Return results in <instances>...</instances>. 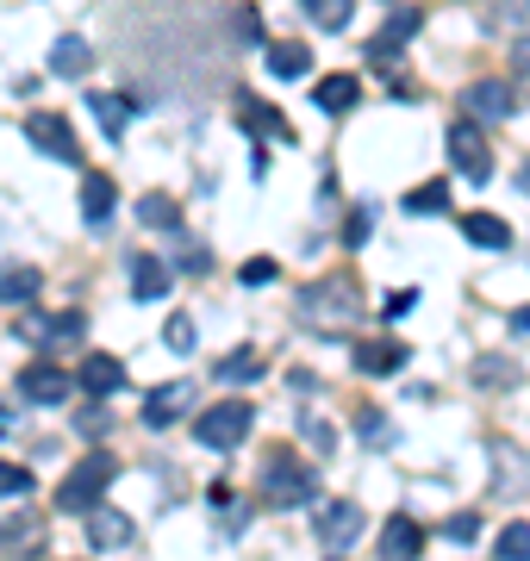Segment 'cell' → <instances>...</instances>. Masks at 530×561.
I'll return each mask as SVG.
<instances>
[{
	"instance_id": "1",
	"label": "cell",
	"mask_w": 530,
	"mask_h": 561,
	"mask_svg": "<svg viewBox=\"0 0 530 561\" xmlns=\"http://www.w3.org/2000/svg\"><path fill=\"white\" fill-rule=\"evenodd\" d=\"M113 481H119V461L94 449L88 461H76V468L62 474V486H57V505H62V512H88V505H101V493H106Z\"/></svg>"
},
{
	"instance_id": "2",
	"label": "cell",
	"mask_w": 530,
	"mask_h": 561,
	"mask_svg": "<svg viewBox=\"0 0 530 561\" xmlns=\"http://www.w3.org/2000/svg\"><path fill=\"white\" fill-rule=\"evenodd\" d=\"M356 280H344V275H331V280H319V287H307L300 294V312H307V324H319V331H337V324H349L356 319Z\"/></svg>"
},
{
	"instance_id": "3",
	"label": "cell",
	"mask_w": 530,
	"mask_h": 561,
	"mask_svg": "<svg viewBox=\"0 0 530 561\" xmlns=\"http://www.w3.org/2000/svg\"><path fill=\"white\" fill-rule=\"evenodd\" d=\"M312 493H319V481H312L307 461H293L287 449H275V456L263 461V500L268 505H307Z\"/></svg>"
},
{
	"instance_id": "4",
	"label": "cell",
	"mask_w": 530,
	"mask_h": 561,
	"mask_svg": "<svg viewBox=\"0 0 530 561\" xmlns=\"http://www.w3.org/2000/svg\"><path fill=\"white\" fill-rule=\"evenodd\" d=\"M250 424H256V412H250L244 400H224V405H212V412L194 419V437H200L206 449H238V443L250 437Z\"/></svg>"
},
{
	"instance_id": "5",
	"label": "cell",
	"mask_w": 530,
	"mask_h": 561,
	"mask_svg": "<svg viewBox=\"0 0 530 561\" xmlns=\"http://www.w3.org/2000/svg\"><path fill=\"white\" fill-rule=\"evenodd\" d=\"M462 113H469L474 125H499V119H511V113H518V88H511V81H499V76H481V81H469V88H462Z\"/></svg>"
},
{
	"instance_id": "6",
	"label": "cell",
	"mask_w": 530,
	"mask_h": 561,
	"mask_svg": "<svg viewBox=\"0 0 530 561\" xmlns=\"http://www.w3.org/2000/svg\"><path fill=\"white\" fill-rule=\"evenodd\" d=\"M449 162H456L469 181H487V175H493L487 125H474V119H456V125H449Z\"/></svg>"
},
{
	"instance_id": "7",
	"label": "cell",
	"mask_w": 530,
	"mask_h": 561,
	"mask_svg": "<svg viewBox=\"0 0 530 561\" xmlns=\"http://www.w3.org/2000/svg\"><path fill=\"white\" fill-rule=\"evenodd\" d=\"M25 138L38 144L44 157L82 162V144H76V131H69V119H62V113H32V119H25Z\"/></svg>"
},
{
	"instance_id": "8",
	"label": "cell",
	"mask_w": 530,
	"mask_h": 561,
	"mask_svg": "<svg viewBox=\"0 0 530 561\" xmlns=\"http://www.w3.org/2000/svg\"><path fill=\"white\" fill-rule=\"evenodd\" d=\"M194 412V381H169L157 393H143V424L150 431H169V424H182Z\"/></svg>"
},
{
	"instance_id": "9",
	"label": "cell",
	"mask_w": 530,
	"mask_h": 561,
	"mask_svg": "<svg viewBox=\"0 0 530 561\" xmlns=\"http://www.w3.org/2000/svg\"><path fill=\"white\" fill-rule=\"evenodd\" d=\"M418 20H425V13H412V7H393V20L381 25L375 38H368V62H388V57H400V50H406V44L418 38Z\"/></svg>"
},
{
	"instance_id": "10",
	"label": "cell",
	"mask_w": 530,
	"mask_h": 561,
	"mask_svg": "<svg viewBox=\"0 0 530 561\" xmlns=\"http://www.w3.org/2000/svg\"><path fill=\"white\" fill-rule=\"evenodd\" d=\"M125 542H131V518L119 505H88V549L101 556V549H125Z\"/></svg>"
},
{
	"instance_id": "11",
	"label": "cell",
	"mask_w": 530,
	"mask_h": 561,
	"mask_svg": "<svg viewBox=\"0 0 530 561\" xmlns=\"http://www.w3.org/2000/svg\"><path fill=\"white\" fill-rule=\"evenodd\" d=\"M406 362H412V350L400 337H362L356 343V368H362V375H400Z\"/></svg>"
},
{
	"instance_id": "12",
	"label": "cell",
	"mask_w": 530,
	"mask_h": 561,
	"mask_svg": "<svg viewBox=\"0 0 530 561\" xmlns=\"http://www.w3.org/2000/svg\"><path fill=\"white\" fill-rule=\"evenodd\" d=\"M238 125H244L250 138H275V144H293V125H281V113L268 101H256V94H244L238 101Z\"/></svg>"
},
{
	"instance_id": "13",
	"label": "cell",
	"mask_w": 530,
	"mask_h": 561,
	"mask_svg": "<svg viewBox=\"0 0 530 561\" xmlns=\"http://www.w3.org/2000/svg\"><path fill=\"white\" fill-rule=\"evenodd\" d=\"M88 69H94V44H88V38H76V32H62V38L50 44V76H62V81H82Z\"/></svg>"
},
{
	"instance_id": "14",
	"label": "cell",
	"mask_w": 530,
	"mask_h": 561,
	"mask_svg": "<svg viewBox=\"0 0 530 561\" xmlns=\"http://www.w3.org/2000/svg\"><path fill=\"white\" fill-rule=\"evenodd\" d=\"M20 393L32 405H57V400H69V375L62 368H50V362H32L20 375Z\"/></svg>"
},
{
	"instance_id": "15",
	"label": "cell",
	"mask_w": 530,
	"mask_h": 561,
	"mask_svg": "<svg viewBox=\"0 0 530 561\" xmlns=\"http://www.w3.org/2000/svg\"><path fill=\"white\" fill-rule=\"evenodd\" d=\"M356 537H362V512H356L349 500L325 505V518H319V542H325V549H349Z\"/></svg>"
},
{
	"instance_id": "16",
	"label": "cell",
	"mask_w": 530,
	"mask_h": 561,
	"mask_svg": "<svg viewBox=\"0 0 530 561\" xmlns=\"http://www.w3.org/2000/svg\"><path fill=\"white\" fill-rule=\"evenodd\" d=\"M32 343H44V350H57V343H82V312H57V319H25L20 324Z\"/></svg>"
},
{
	"instance_id": "17",
	"label": "cell",
	"mask_w": 530,
	"mask_h": 561,
	"mask_svg": "<svg viewBox=\"0 0 530 561\" xmlns=\"http://www.w3.org/2000/svg\"><path fill=\"white\" fill-rule=\"evenodd\" d=\"M263 57H268V76H281V81H300L312 69V50L300 38H275Z\"/></svg>"
},
{
	"instance_id": "18",
	"label": "cell",
	"mask_w": 530,
	"mask_h": 561,
	"mask_svg": "<svg viewBox=\"0 0 530 561\" xmlns=\"http://www.w3.org/2000/svg\"><path fill=\"white\" fill-rule=\"evenodd\" d=\"M76 381H82V393H88V400H106V393H119V387H125V368H119L113 356H88Z\"/></svg>"
},
{
	"instance_id": "19",
	"label": "cell",
	"mask_w": 530,
	"mask_h": 561,
	"mask_svg": "<svg viewBox=\"0 0 530 561\" xmlns=\"http://www.w3.org/2000/svg\"><path fill=\"white\" fill-rule=\"evenodd\" d=\"M418 549H425L418 518H393L388 530H381V556H388V561H418Z\"/></svg>"
},
{
	"instance_id": "20",
	"label": "cell",
	"mask_w": 530,
	"mask_h": 561,
	"mask_svg": "<svg viewBox=\"0 0 530 561\" xmlns=\"http://www.w3.org/2000/svg\"><path fill=\"white\" fill-rule=\"evenodd\" d=\"M113 206H119V187L106 175H88L82 181V219L88 225H113Z\"/></svg>"
},
{
	"instance_id": "21",
	"label": "cell",
	"mask_w": 530,
	"mask_h": 561,
	"mask_svg": "<svg viewBox=\"0 0 530 561\" xmlns=\"http://www.w3.org/2000/svg\"><path fill=\"white\" fill-rule=\"evenodd\" d=\"M88 113L101 119L106 138H125V119H131V101L125 94H101V88H88Z\"/></svg>"
},
{
	"instance_id": "22",
	"label": "cell",
	"mask_w": 530,
	"mask_h": 561,
	"mask_svg": "<svg viewBox=\"0 0 530 561\" xmlns=\"http://www.w3.org/2000/svg\"><path fill=\"white\" fill-rule=\"evenodd\" d=\"M462 238H469L474 250H506V243H511V225L493 219V213H469V219H462Z\"/></svg>"
},
{
	"instance_id": "23",
	"label": "cell",
	"mask_w": 530,
	"mask_h": 561,
	"mask_svg": "<svg viewBox=\"0 0 530 561\" xmlns=\"http://www.w3.org/2000/svg\"><path fill=\"white\" fill-rule=\"evenodd\" d=\"M38 294V268H25V262H0V306H25Z\"/></svg>"
},
{
	"instance_id": "24",
	"label": "cell",
	"mask_w": 530,
	"mask_h": 561,
	"mask_svg": "<svg viewBox=\"0 0 530 561\" xmlns=\"http://www.w3.org/2000/svg\"><path fill=\"white\" fill-rule=\"evenodd\" d=\"M131 294H138V300H163L169 294V262H157V256L131 262Z\"/></svg>"
},
{
	"instance_id": "25",
	"label": "cell",
	"mask_w": 530,
	"mask_h": 561,
	"mask_svg": "<svg viewBox=\"0 0 530 561\" xmlns=\"http://www.w3.org/2000/svg\"><path fill=\"white\" fill-rule=\"evenodd\" d=\"M312 101L325 106V113H349V106L362 101V88H356V76H325L312 88Z\"/></svg>"
},
{
	"instance_id": "26",
	"label": "cell",
	"mask_w": 530,
	"mask_h": 561,
	"mask_svg": "<svg viewBox=\"0 0 530 561\" xmlns=\"http://www.w3.org/2000/svg\"><path fill=\"white\" fill-rule=\"evenodd\" d=\"M138 219L150 225V231H175V225H182V206H175V194H143Z\"/></svg>"
},
{
	"instance_id": "27",
	"label": "cell",
	"mask_w": 530,
	"mask_h": 561,
	"mask_svg": "<svg viewBox=\"0 0 530 561\" xmlns=\"http://www.w3.org/2000/svg\"><path fill=\"white\" fill-rule=\"evenodd\" d=\"M406 213L412 219H430V213H449V181H425L406 194Z\"/></svg>"
},
{
	"instance_id": "28",
	"label": "cell",
	"mask_w": 530,
	"mask_h": 561,
	"mask_svg": "<svg viewBox=\"0 0 530 561\" xmlns=\"http://www.w3.org/2000/svg\"><path fill=\"white\" fill-rule=\"evenodd\" d=\"M300 7H307V20L325 25V32H344L349 13H356V0H300Z\"/></svg>"
},
{
	"instance_id": "29",
	"label": "cell",
	"mask_w": 530,
	"mask_h": 561,
	"mask_svg": "<svg viewBox=\"0 0 530 561\" xmlns=\"http://www.w3.org/2000/svg\"><path fill=\"white\" fill-rule=\"evenodd\" d=\"M493 556L499 561H530V524L511 518L506 530H499V542H493Z\"/></svg>"
},
{
	"instance_id": "30",
	"label": "cell",
	"mask_w": 530,
	"mask_h": 561,
	"mask_svg": "<svg viewBox=\"0 0 530 561\" xmlns=\"http://www.w3.org/2000/svg\"><path fill=\"white\" fill-rule=\"evenodd\" d=\"M256 375H263V362H256V350H231V356L219 362V381H231V387L256 381Z\"/></svg>"
},
{
	"instance_id": "31",
	"label": "cell",
	"mask_w": 530,
	"mask_h": 561,
	"mask_svg": "<svg viewBox=\"0 0 530 561\" xmlns=\"http://www.w3.org/2000/svg\"><path fill=\"white\" fill-rule=\"evenodd\" d=\"M20 493H32V468H20V461H0V500H20Z\"/></svg>"
},
{
	"instance_id": "32",
	"label": "cell",
	"mask_w": 530,
	"mask_h": 561,
	"mask_svg": "<svg viewBox=\"0 0 530 561\" xmlns=\"http://www.w3.org/2000/svg\"><path fill=\"white\" fill-rule=\"evenodd\" d=\"M231 32H238V44H263V13L256 7H238L231 13Z\"/></svg>"
},
{
	"instance_id": "33",
	"label": "cell",
	"mask_w": 530,
	"mask_h": 561,
	"mask_svg": "<svg viewBox=\"0 0 530 561\" xmlns=\"http://www.w3.org/2000/svg\"><path fill=\"white\" fill-rule=\"evenodd\" d=\"M106 431H113V419H106L101 405H88L82 419H76V437H82V443H101V437H106Z\"/></svg>"
},
{
	"instance_id": "34",
	"label": "cell",
	"mask_w": 530,
	"mask_h": 561,
	"mask_svg": "<svg viewBox=\"0 0 530 561\" xmlns=\"http://www.w3.org/2000/svg\"><path fill=\"white\" fill-rule=\"evenodd\" d=\"M368 231H375V213H368V206H356V213H349V225H344V243H349V250H362Z\"/></svg>"
},
{
	"instance_id": "35",
	"label": "cell",
	"mask_w": 530,
	"mask_h": 561,
	"mask_svg": "<svg viewBox=\"0 0 530 561\" xmlns=\"http://www.w3.org/2000/svg\"><path fill=\"white\" fill-rule=\"evenodd\" d=\"M238 280H244V287H268V280H275V256H250L244 268H238Z\"/></svg>"
},
{
	"instance_id": "36",
	"label": "cell",
	"mask_w": 530,
	"mask_h": 561,
	"mask_svg": "<svg viewBox=\"0 0 530 561\" xmlns=\"http://www.w3.org/2000/svg\"><path fill=\"white\" fill-rule=\"evenodd\" d=\"M163 343H169V350H175V356H187V350H194V319H169Z\"/></svg>"
},
{
	"instance_id": "37",
	"label": "cell",
	"mask_w": 530,
	"mask_h": 561,
	"mask_svg": "<svg viewBox=\"0 0 530 561\" xmlns=\"http://www.w3.org/2000/svg\"><path fill=\"white\" fill-rule=\"evenodd\" d=\"M474 381H481V387H511V381H518V375H511V362H481V375H474Z\"/></svg>"
},
{
	"instance_id": "38",
	"label": "cell",
	"mask_w": 530,
	"mask_h": 561,
	"mask_svg": "<svg viewBox=\"0 0 530 561\" xmlns=\"http://www.w3.org/2000/svg\"><path fill=\"white\" fill-rule=\"evenodd\" d=\"M481 537V518H474V512H456V518H449V542H474Z\"/></svg>"
},
{
	"instance_id": "39",
	"label": "cell",
	"mask_w": 530,
	"mask_h": 561,
	"mask_svg": "<svg viewBox=\"0 0 530 561\" xmlns=\"http://www.w3.org/2000/svg\"><path fill=\"white\" fill-rule=\"evenodd\" d=\"M381 419H388V412H362V437L368 443H388V424Z\"/></svg>"
},
{
	"instance_id": "40",
	"label": "cell",
	"mask_w": 530,
	"mask_h": 561,
	"mask_svg": "<svg viewBox=\"0 0 530 561\" xmlns=\"http://www.w3.org/2000/svg\"><path fill=\"white\" fill-rule=\"evenodd\" d=\"M307 443H312V449H331V431L319 419H307Z\"/></svg>"
},
{
	"instance_id": "41",
	"label": "cell",
	"mask_w": 530,
	"mask_h": 561,
	"mask_svg": "<svg viewBox=\"0 0 530 561\" xmlns=\"http://www.w3.org/2000/svg\"><path fill=\"white\" fill-rule=\"evenodd\" d=\"M511 331H518V337H530V306H518V312H511Z\"/></svg>"
},
{
	"instance_id": "42",
	"label": "cell",
	"mask_w": 530,
	"mask_h": 561,
	"mask_svg": "<svg viewBox=\"0 0 530 561\" xmlns=\"http://www.w3.org/2000/svg\"><path fill=\"white\" fill-rule=\"evenodd\" d=\"M511 62H518V69H525V76H530V38L518 44V50H511Z\"/></svg>"
},
{
	"instance_id": "43",
	"label": "cell",
	"mask_w": 530,
	"mask_h": 561,
	"mask_svg": "<svg viewBox=\"0 0 530 561\" xmlns=\"http://www.w3.org/2000/svg\"><path fill=\"white\" fill-rule=\"evenodd\" d=\"M518 187H525V194H530V169H525V175H518Z\"/></svg>"
},
{
	"instance_id": "44",
	"label": "cell",
	"mask_w": 530,
	"mask_h": 561,
	"mask_svg": "<svg viewBox=\"0 0 530 561\" xmlns=\"http://www.w3.org/2000/svg\"><path fill=\"white\" fill-rule=\"evenodd\" d=\"M7 424H13V419H7V405H0V431H7Z\"/></svg>"
}]
</instances>
